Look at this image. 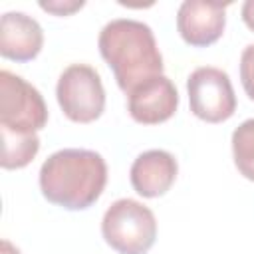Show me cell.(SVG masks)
Here are the masks:
<instances>
[{"label": "cell", "mask_w": 254, "mask_h": 254, "mask_svg": "<svg viewBox=\"0 0 254 254\" xmlns=\"http://www.w3.org/2000/svg\"><path fill=\"white\" fill-rule=\"evenodd\" d=\"M226 6L206 0H185L177 12V30L192 48H206L220 40L226 26Z\"/></svg>", "instance_id": "ba28073f"}, {"label": "cell", "mask_w": 254, "mask_h": 254, "mask_svg": "<svg viewBox=\"0 0 254 254\" xmlns=\"http://www.w3.org/2000/svg\"><path fill=\"white\" fill-rule=\"evenodd\" d=\"M179 175L177 159L163 149H149L141 153L129 171L131 187L143 198H157L171 190Z\"/></svg>", "instance_id": "9c48e42d"}, {"label": "cell", "mask_w": 254, "mask_h": 254, "mask_svg": "<svg viewBox=\"0 0 254 254\" xmlns=\"http://www.w3.org/2000/svg\"><path fill=\"white\" fill-rule=\"evenodd\" d=\"M187 93L192 115L206 123H222L236 111L234 87L220 67H196L187 79Z\"/></svg>", "instance_id": "8992f818"}, {"label": "cell", "mask_w": 254, "mask_h": 254, "mask_svg": "<svg viewBox=\"0 0 254 254\" xmlns=\"http://www.w3.org/2000/svg\"><path fill=\"white\" fill-rule=\"evenodd\" d=\"M2 137V159L0 165L6 171L24 169L34 161L40 151V137L38 133H10L0 131Z\"/></svg>", "instance_id": "8fae6325"}, {"label": "cell", "mask_w": 254, "mask_h": 254, "mask_svg": "<svg viewBox=\"0 0 254 254\" xmlns=\"http://www.w3.org/2000/svg\"><path fill=\"white\" fill-rule=\"evenodd\" d=\"M44 46L42 26L24 12H6L0 18V56L12 62H32Z\"/></svg>", "instance_id": "30bf717a"}, {"label": "cell", "mask_w": 254, "mask_h": 254, "mask_svg": "<svg viewBox=\"0 0 254 254\" xmlns=\"http://www.w3.org/2000/svg\"><path fill=\"white\" fill-rule=\"evenodd\" d=\"M107 185V163L91 149H60L40 167V190L65 210H85Z\"/></svg>", "instance_id": "6da1fadb"}, {"label": "cell", "mask_w": 254, "mask_h": 254, "mask_svg": "<svg viewBox=\"0 0 254 254\" xmlns=\"http://www.w3.org/2000/svg\"><path fill=\"white\" fill-rule=\"evenodd\" d=\"M83 4L85 2H81V0L79 2H40V8L48 10V12L56 14V16H69L75 10L83 8Z\"/></svg>", "instance_id": "5bb4252c"}, {"label": "cell", "mask_w": 254, "mask_h": 254, "mask_svg": "<svg viewBox=\"0 0 254 254\" xmlns=\"http://www.w3.org/2000/svg\"><path fill=\"white\" fill-rule=\"evenodd\" d=\"M48 123V107L42 93L24 77L0 71V131L38 133Z\"/></svg>", "instance_id": "277c9868"}, {"label": "cell", "mask_w": 254, "mask_h": 254, "mask_svg": "<svg viewBox=\"0 0 254 254\" xmlns=\"http://www.w3.org/2000/svg\"><path fill=\"white\" fill-rule=\"evenodd\" d=\"M0 254H22V252H20V250L10 242V240H6V238H4V240H2V244H0Z\"/></svg>", "instance_id": "2e32d148"}, {"label": "cell", "mask_w": 254, "mask_h": 254, "mask_svg": "<svg viewBox=\"0 0 254 254\" xmlns=\"http://www.w3.org/2000/svg\"><path fill=\"white\" fill-rule=\"evenodd\" d=\"M56 97L64 115L73 123H91L105 109L101 75L87 64L67 65L56 85Z\"/></svg>", "instance_id": "5b68a950"}, {"label": "cell", "mask_w": 254, "mask_h": 254, "mask_svg": "<svg viewBox=\"0 0 254 254\" xmlns=\"http://www.w3.org/2000/svg\"><path fill=\"white\" fill-rule=\"evenodd\" d=\"M97 48L123 93L163 73V56L153 30L145 22L131 18L107 22L99 32Z\"/></svg>", "instance_id": "7a4b0ae2"}, {"label": "cell", "mask_w": 254, "mask_h": 254, "mask_svg": "<svg viewBox=\"0 0 254 254\" xmlns=\"http://www.w3.org/2000/svg\"><path fill=\"white\" fill-rule=\"evenodd\" d=\"M242 20L254 32V0H246L242 4Z\"/></svg>", "instance_id": "9a60e30c"}, {"label": "cell", "mask_w": 254, "mask_h": 254, "mask_svg": "<svg viewBox=\"0 0 254 254\" xmlns=\"http://www.w3.org/2000/svg\"><path fill=\"white\" fill-rule=\"evenodd\" d=\"M240 81L246 95L254 101V44L246 46L240 54Z\"/></svg>", "instance_id": "4fadbf2b"}, {"label": "cell", "mask_w": 254, "mask_h": 254, "mask_svg": "<svg viewBox=\"0 0 254 254\" xmlns=\"http://www.w3.org/2000/svg\"><path fill=\"white\" fill-rule=\"evenodd\" d=\"M101 234L119 254H147L157 238V218L143 202L119 198L105 210Z\"/></svg>", "instance_id": "3957f363"}, {"label": "cell", "mask_w": 254, "mask_h": 254, "mask_svg": "<svg viewBox=\"0 0 254 254\" xmlns=\"http://www.w3.org/2000/svg\"><path fill=\"white\" fill-rule=\"evenodd\" d=\"M179 107V91L167 75H155L127 93V109L133 121L141 125H159L169 121Z\"/></svg>", "instance_id": "52a82bcc"}, {"label": "cell", "mask_w": 254, "mask_h": 254, "mask_svg": "<svg viewBox=\"0 0 254 254\" xmlns=\"http://www.w3.org/2000/svg\"><path fill=\"white\" fill-rule=\"evenodd\" d=\"M232 157L238 173L254 183V119H246L234 129Z\"/></svg>", "instance_id": "7c38bea8"}]
</instances>
